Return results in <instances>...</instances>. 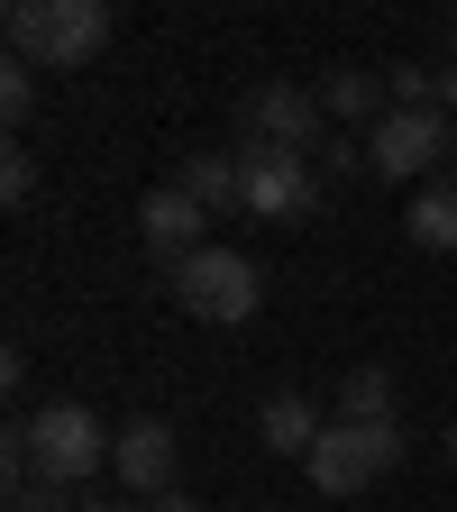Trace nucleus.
I'll return each instance as SVG.
<instances>
[{"label": "nucleus", "instance_id": "nucleus-11", "mask_svg": "<svg viewBox=\"0 0 457 512\" xmlns=\"http://www.w3.org/2000/svg\"><path fill=\"white\" fill-rule=\"evenodd\" d=\"M256 430H266V448H275V458H311L330 421H320V403H311V394L275 384V394H266V412H256Z\"/></svg>", "mask_w": 457, "mask_h": 512}, {"label": "nucleus", "instance_id": "nucleus-12", "mask_svg": "<svg viewBox=\"0 0 457 512\" xmlns=\"http://www.w3.org/2000/svg\"><path fill=\"white\" fill-rule=\"evenodd\" d=\"M174 183H183V192H192V202H202L211 220H220V211H238V147H192Z\"/></svg>", "mask_w": 457, "mask_h": 512}, {"label": "nucleus", "instance_id": "nucleus-6", "mask_svg": "<svg viewBox=\"0 0 457 512\" xmlns=\"http://www.w3.org/2000/svg\"><path fill=\"white\" fill-rule=\"evenodd\" d=\"M165 284H174V302H183L192 320H211V330H238V320L256 311V293H266V284H256V266H247L238 247H220V238H211L202 256H183Z\"/></svg>", "mask_w": 457, "mask_h": 512}, {"label": "nucleus", "instance_id": "nucleus-1", "mask_svg": "<svg viewBox=\"0 0 457 512\" xmlns=\"http://www.w3.org/2000/svg\"><path fill=\"white\" fill-rule=\"evenodd\" d=\"M110 448H119V430L92 403H46L10 430V494L19 485H83L110 467Z\"/></svg>", "mask_w": 457, "mask_h": 512}, {"label": "nucleus", "instance_id": "nucleus-7", "mask_svg": "<svg viewBox=\"0 0 457 512\" xmlns=\"http://www.w3.org/2000/svg\"><path fill=\"white\" fill-rule=\"evenodd\" d=\"M238 147H284V156H320L330 147V110L311 83H266L238 110Z\"/></svg>", "mask_w": 457, "mask_h": 512}, {"label": "nucleus", "instance_id": "nucleus-4", "mask_svg": "<svg viewBox=\"0 0 457 512\" xmlns=\"http://www.w3.org/2000/svg\"><path fill=\"white\" fill-rule=\"evenodd\" d=\"M238 211L266 229H302L320 211V165L284 147H238Z\"/></svg>", "mask_w": 457, "mask_h": 512}, {"label": "nucleus", "instance_id": "nucleus-2", "mask_svg": "<svg viewBox=\"0 0 457 512\" xmlns=\"http://www.w3.org/2000/svg\"><path fill=\"white\" fill-rule=\"evenodd\" d=\"M110 46V0H10V55L37 74H74Z\"/></svg>", "mask_w": 457, "mask_h": 512}, {"label": "nucleus", "instance_id": "nucleus-23", "mask_svg": "<svg viewBox=\"0 0 457 512\" xmlns=\"http://www.w3.org/2000/svg\"><path fill=\"white\" fill-rule=\"evenodd\" d=\"M448 467H457V421H448Z\"/></svg>", "mask_w": 457, "mask_h": 512}, {"label": "nucleus", "instance_id": "nucleus-5", "mask_svg": "<svg viewBox=\"0 0 457 512\" xmlns=\"http://www.w3.org/2000/svg\"><path fill=\"white\" fill-rule=\"evenodd\" d=\"M366 156H375V183H430L457 156V119L448 110H384L366 128Z\"/></svg>", "mask_w": 457, "mask_h": 512}, {"label": "nucleus", "instance_id": "nucleus-13", "mask_svg": "<svg viewBox=\"0 0 457 512\" xmlns=\"http://www.w3.org/2000/svg\"><path fill=\"white\" fill-rule=\"evenodd\" d=\"M403 229H412L421 256H457V183H421L412 211H403Z\"/></svg>", "mask_w": 457, "mask_h": 512}, {"label": "nucleus", "instance_id": "nucleus-20", "mask_svg": "<svg viewBox=\"0 0 457 512\" xmlns=\"http://www.w3.org/2000/svg\"><path fill=\"white\" fill-rule=\"evenodd\" d=\"M439 110L457 119V55H439Z\"/></svg>", "mask_w": 457, "mask_h": 512}, {"label": "nucleus", "instance_id": "nucleus-21", "mask_svg": "<svg viewBox=\"0 0 457 512\" xmlns=\"http://www.w3.org/2000/svg\"><path fill=\"white\" fill-rule=\"evenodd\" d=\"M147 512H202V503H192V494H183V485H174V494H156V503H147Z\"/></svg>", "mask_w": 457, "mask_h": 512}, {"label": "nucleus", "instance_id": "nucleus-22", "mask_svg": "<svg viewBox=\"0 0 457 512\" xmlns=\"http://www.w3.org/2000/svg\"><path fill=\"white\" fill-rule=\"evenodd\" d=\"M83 512H138V503H83Z\"/></svg>", "mask_w": 457, "mask_h": 512}, {"label": "nucleus", "instance_id": "nucleus-14", "mask_svg": "<svg viewBox=\"0 0 457 512\" xmlns=\"http://www.w3.org/2000/svg\"><path fill=\"white\" fill-rule=\"evenodd\" d=\"M339 421H394V366H339Z\"/></svg>", "mask_w": 457, "mask_h": 512}, {"label": "nucleus", "instance_id": "nucleus-3", "mask_svg": "<svg viewBox=\"0 0 457 512\" xmlns=\"http://www.w3.org/2000/svg\"><path fill=\"white\" fill-rule=\"evenodd\" d=\"M403 467V421H330L320 430V448L302 458V476L320 494H366L375 476Z\"/></svg>", "mask_w": 457, "mask_h": 512}, {"label": "nucleus", "instance_id": "nucleus-8", "mask_svg": "<svg viewBox=\"0 0 457 512\" xmlns=\"http://www.w3.org/2000/svg\"><path fill=\"white\" fill-rule=\"evenodd\" d=\"M138 238H147V256H156V266L174 275L183 256H202V247H211V211L192 202L183 183H156L147 202H138Z\"/></svg>", "mask_w": 457, "mask_h": 512}, {"label": "nucleus", "instance_id": "nucleus-10", "mask_svg": "<svg viewBox=\"0 0 457 512\" xmlns=\"http://www.w3.org/2000/svg\"><path fill=\"white\" fill-rule=\"evenodd\" d=\"M311 92H320V110H330V128H339V138H366V128L394 110V92H384V74H375V64H330V74H320Z\"/></svg>", "mask_w": 457, "mask_h": 512}, {"label": "nucleus", "instance_id": "nucleus-17", "mask_svg": "<svg viewBox=\"0 0 457 512\" xmlns=\"http://www.w3.org/2000/svg\"><path fill=\"white\" fill-rule=\"evenodd\" d=\"M0 110H10V119H28V110H37V64H28V55L0 64Z\"/></svg>", "mask_w": 457, "mask_h": 512}, {"label": "nucleus", "instance_id": "nucleus-16", "mask_svg": "<svg viewBox=\"0 0 457 512\" xmlns=\"http://www.w3.org/2000/svg\"><path fill=\"white\" fill-rule=\"evenodd\" d=\"M311 165H320V183H357V174H375V156H366V138H330V147H320Z\"/></svg>", "mask_w": 457, "mask_h": 512}, {"label": "nucleus", "instance_id": "nucleus-19", "mask_svg": "<svg viewBox=\"0 0 457 512\" xmlns=\"http://www.w3.org/2000/svg\"><path fill=\"white\" fill-rule=\"evenodd\" d=\"M10 512H83V503H74V485H19Z\"/></svg>", "mask_w": 457, "mask_h": 512}, {"label": "nucleus", "instance_id": "nucleus-24", "mask_svg": "<svg viewBox=\"0 0 457 512\" xmlns=\"http://www.w3.org/2000/svg\"><path fill=\"white\" fill-rule=\"evenodd\" d=\"M448 37H457V10H448Z\"/></svg>", "mask_w": 457, "mask_h": 512}, {"label": "nucleus", "instance_id": "nucleus-18", "mask_svg": "<svg viewBox=\"0 0 457 512\" xmlns=\"http://www.w3.org/2000/svg\"><path fill=\"white\" fill-rule=\"evenodd\" d=\"M28 192H37V156H28V147H10V156H0V202L19 211Z\"/></svg>", "mask_w": 457, "mask_h": 512}, {"label": "nucleus", "instance_id": "nucleus-15", "mask_svg": "<svg viewBox=\"0 0 457 512\" xmlns=\"http://www.w3.org/2000/svg\"><path fill=\"white\" fill-rule=\"evenodd\" d=\"M384 92L394 110H439V64H384Z\"/></svg>", "mask_w": 457, "mask_h": 512}, {"label": "nucleus", "instance_id": "nucleus-9", "mask_svg": "<svg viewBox=\"0 0 457 512\" xmlns=\"http://www.w3.org/2000/svg\"><path fill=\"white\" fill-rule=\"evenodd\" d=\"M110 467H119V485L128 494H174V476H183V439H174V421H156V412H138L119 430V448H110Z\"/></svg>", "mask_w": 457, "mask_h": 512}]
</instances>
